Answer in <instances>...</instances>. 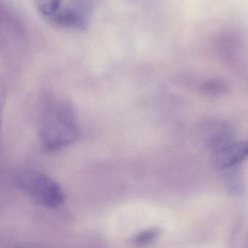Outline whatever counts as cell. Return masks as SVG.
<instances>
[{
	"label": "cell",
	"mask_w": 248,
	"mask_h": 248,
	"mask_svg": "<svg viewBox=\"0 0 248 248\" xmlns=\"http://www.w3.org/2000/svg\"><path fill=\"white\" fill-rule=\"evenodd\" d=\"M76 115L70 104L52 98L45 103L40 120V139L47 151H56L73 143L79 136Z\"/></svg>",
	"instance_id": "1"
},
{
	"label": "cell",
	"mask_w": 248,
	"mask_h": 248,
	"mask_svg": "<svg viewBox=\"0 0 248 248\" xmlns=\"http://www.w3.org/2000/svg\"><path fill=\"white\" fill-rule=\"evenodd\" d=\"M226 184L231 192L235 194H239L242 192L244 188L243 181L239 172H232L227 175Z\"/></svg>",
	"instance_id": "6"
},
{
	"label": "cell",
	"mask_w": 248,
	"mask_h": 248,
	"mask_svg": "<svg viewBox=\"0 0 248 248\" xmlns=\"http://www.w3.org/2000/svg\"><path fill=\"white\" fill-rule=\"evenodd\" d=\"M248 157V142L238 144L226 145L215 151L213 162L220 170L229 169Z\"/></svg>",
	"instance_id": "4"
},
{
	"label": "cell",
	"mask_w": 248,
	"mask_h": 248,
	"mask_svg": "<svg viewBox=\"0 0 248 248\" xmlns=\"http://www.w3.org/2000/svg\"><path fill=\"white\" fill-rule=\"evenodd\" d=\"M17 186L40 205L57 208L65 202L62 187L46 174L34 170H24L15 178Z\"/></svg>",
	"instance_id": "3"
},
{
	"label": "cell",
	"mask_w": 248,
	"mask_h": 248,
	"mask_svg": "<svg viewBox=\"0 0 248 248\" xmlns=\"http://www.w3.org/2000/svg\"><path fill=\"white\" fill-rule=\"evenodd\" d=\"M39 13L49 24L59 28L85 29L91 19L93 6L84 1L45 0L37 2Z\"/></svg>",
	"instance_id": "2"
},
{
	"label": "cell",
	"mask_w": 248,
	"mask_h": 248,
	"mask_svg": "<svg viewBox=\"0 0 248 248\" xmlns=\"http://www.w3.org/2000/svg\"><path fill=\"white\" fill-rule=\"evenodd\" d=\"M159 230L156 228H151L142 231L133 238V243L137 247L143 248L150 245L159 236Z\"/></svg>",
	"instance_id": "5"
},
{
	"label": "cell",
	"mask_w": 248,
	"mask_h": 248,
	"mask_svg": "<svg viewBox=\"0 0 248 248\" xmlns=\"http://www.w3.org/2000/svg\"><path fill=\"white\" fill-rule=\"evenodd\" d=\"M11 248H56L53 247L46 246V245H37V244H21L12 247Z\"/></svg>",
	"instance_id": "7"
},
{
	"label": "cell",
	"mask_w": 248,
	"mask_h": 248,
	"mask_svg": "<svg viewBox=\"0 0 248 248\" xmlns=\"http://www.w3.org/2000/svg\"><path fill=\"white\" fill-rule=\"evenodd\" d=\"M246 248H248V241H247V246Z\"/></svg>",
	"instance_id": "8"
}]
</instances>
